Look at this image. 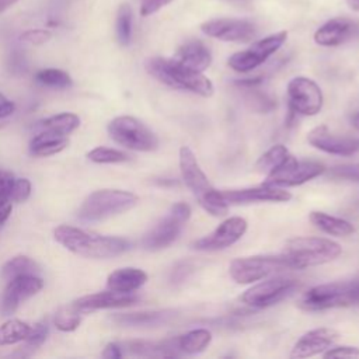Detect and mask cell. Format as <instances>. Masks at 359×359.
<instances>
[{"label":"cell","instance_id":"bcb514c9","mask_svg":"<svg viewBox=\"0 0 359 359\" xmlns=\"http://www.w3.org/2000/svg\"><path fill=\"white\" fill-rule=\"evenodd\" d=\"M171 1L172 0H143L142 6H140V15H143V17L151 15Z\"/></svg>","mask_w":359,"mask_h":359},{"label":"cell","instance_id":"ac0fdd59","mask_svg":"<svg viewBox=\"0 0 359 359\" xmlns=\"http://www.w3.org/2000/svg\"><path fill=\"white\" fill-rule=\"evenodd\" d=\"M307 142L313 147L335 156H353L359 151V137L337 136L331 133L325 125L310 130Z\"/></svg>","mask_w":359,"mask_h":359},{"label":"cell","instance_id":"7c38bea8","mask_svg":"<svg viewBox=\"0 0 359 359\" xmlns=\"http://www.w3.org/2000/svg\"><path fill=\"white\" fill-rule=\"evenodd\" d=\"M287 101L294 114L313 116L321 111L324 97L320 86L314 80L299 76L287 84Z\"/></svg>","mask_w":359,"mask_h":359},{"label":"cell","instance_id":"3957f363","mask_svg":"<svg viewBox=\"0 0 359 359\" xmlns=\"http://www.w3.org/2000/svg\"><path fill=\"white\" fill-rule=\"evenodd\" d=\"M180 171L182 181L208 213L213 216H223L227 213L229 205L223 199L220 191L213 188L194 151L188 146L180 149Z\"/></svg>","mask_w":359,"mask_h":359},{"label":"cell","instance_id":"ffe728a7","mask_svg":"<svg viewBox=\"0 0 359 359\" xmlns=\"http://www.w3.org/2000/svg\"><path fill=\"white\" fill-rule=\"evenodd\" d=\"M226 203H251V202H287L292 194L282 187H272L262 184L255 188H243L233 191H220Z\"/></svg>","mask_w":359,"mask_h":359},{"label":"cell","instance_id":"7a4b0ae2","mask_svg":"<svg viewBox=\"0 0 359 359\" xmlns=\"http://www.w3.org/2000/svg\"><path fill=\"white\" fill-rule=\"evenodd\" d=\"M144 67L150 76L171 88L189 91L205 98L213 95V83L203 73L181 65L174 57H150L146 60Z\"/></svg>","mask_w":359,"mask_h":359},{"label":"cell","instance_id":"8992f818","mask_svg":"<svg viewBox=\"0 0 359 359\" xmlns=\"http://www.w3.org/2000/svg\"><path fill=\"white\" fill-rule=\"evenodd\" d=\"M139 198L123 189H98L81 203L77 216L83 222H98L123 213L137 203Z\"/></svg>","mask_w":359,"mask_h":359},{"label":"cell","instance_id":"44dd1931","mask_svg":"<svg viewBox=\"0 0 359 359\" xmlns=\"http://www.w3.org/2000/svg\"><path fill=\"white\" fill-rule=\"evenodd\" d=\"M359 35V24L351 18L328 20L314 32V42L320 46H338Z\"/></svg>","mask_w":359,"mask_h":359},{"label":"cell","instance_id":"cb8c5ba5","mask_svg":"<svg viewBox=\"0 0 359 359\" xmlns=\"http://www.w3.org/2000/svg\"><path fill=\"white\" fill-rule=\"evenodd\" d=\"M174 59L195 72L203 73L212 63V53L203 42L188 41L178 48Z\"/></svg>","mask_w":359,"mask_h":359},{"label":"cell","instance_id":"52a82bcc","mask_svg":"<svg viewBox=\"0 0 359 359\" xmlns=\"http://www.w3.org/2000/svg\"><path fill=\"white\" fill-rule=\"evenodd\" d=\"M191 217V208L185 202L174 203L167 215L161 217L142 238V247L157 251L172 244Z\"/></svg>","mask_w":359,"mask_h":359},{"label":"cell","instance_id":"60d3db41","mask_svg":"<svg viewBox=\"0 0 359 359\" xmlns=\"http://www.w3.org/2000/svg\"><path fill=\"white\" fill-rule=\"evenodd\" d=\"M29 195H31V182L27 178H15L11 189L10 201L20 203L27 201Z\"/></svg>","mask_w":359,"mask_h":359},{"label":"cell","instance_id":"8d00e7d4","mask_svg":"<svg viewBox=\"0 0 359 359\" xmlns=\"http://www.w3.org/2000/svg\"><path fill=\"white\" fill-rule=\"evenodd\" d=\"M240 87L247 91L245 102L250 105L251 109L257 112H269L275 108V101L269 95L259 93L255 88L257 86H240Z\"/></svg>","mask_w":359,"mask_h":359},{"label":"cell","instance_id":"ab89813d","mask_svg":"<svg viewBox=\"0 0 359 359\" xmlns=\"http://www.w3.org/2000/svg\"><path fill=\"white\" fill-rule=\"evenodd\" d=\"M330 175L337 180L353 181L359 182V163H349V164H339L331 168Z\"/></svg>","mask_w":359,"mask_h":359},{"label":"cell","instance_id":"f6af8a7d","mask_svg":"<svg viewBox=\"0 0 359 359\" xmlns=\"http://www.w3.org/2000/svg\"><path fill=\"white\" fill-rule=\"evenodd\" d=\"M14 181L15 178L10 171L0 170V201H10Z\"/></svg>","mask_w":359,"mask_h":359},{"label":"cell","instance_id":"ba28073f","mask_svg":"<svg viewBox=\"0 0 359 359\" xmlns=\"http://www.w3.org/2000/svg\"><path fill=\"white\" fill-rule=\"evenodd\" d=\"M108 133L114 142L136 151H153L158 147L156 133L135 116L121 115L108 123Z\"/></svg>","mask_w":359,"mask_h":359},{"label":"cell","instance_id":"5b68a950","mask_svg":"<svg viewBox=\"0 0 359 359\" xmlns=\"http://www.w3.org/2000/svg\"><path fill=\"white\" fill-rule=\"evenodd\" d=\"M355 304H359V279L317 285L299 300V307L306 311H323Z\"/></svg>","mask_w":359,"mask_h":359},{"label":"cell","instance_id":"d6986e66","mask_svg":"<svg viewBox=\"0 0 359 359\" xmlns=\"http://www.w3.org/2000/svg\"><path fill=\"white\" fill-rule=\"evenodd\" d=\"M338 338L339 334L334 328L320 327L310 330L296 341V344L292 348L290 358L302 359L323 353L330 346H332Z\"/></svg>","mask_w":359,"mask_h":359},{"label":"cell","instance_id":"f907efd6","mask_svg":"<svg viewBox=\"0 0 359 359\" xmlns=\"http://www.w3.org/2000/svg\"><path fill=\"white\" fill-rule=\"evenodd\" d=\"M18 0H0V14L4 13L7 8H10L13 4H15Z\"/></svg>","mask_w":359,"mask_h":359},{"label":"cell","instance_id":"4fadbf2b","mask_svg":"<svg viewBox=\"0 0 359 359\" xmlns=\"http://www.w3.org/2000/svg\"><path fill=\"white\" fill-rule=\"evenodd\" d=\"M324 170L325 167L321 163L307 160L299 161L290 154L276 171L266 175L264 184L272 187H296L318 177Z\"/></svg>","mask_w":359,"mask_h":359},{"label":"cell","instance_id":"e0dca14e","mask_svg":"<svg viewBox=\"0 0 359 359\" xmlns=\"http://www.w3.org/2000/svg\"><path fill=\"white\" fill-rule=\"evenodd\" d=\"M140 300L135 292L125 293V292H116V290H104V292H97L91 294L81 296L76 299L70 306L81 313H91L95 310H102V309H118V307H128L132 304H136Z\"/></svg>","mask_w":359,"mask_h":359},{"label":"cell","instance_id":"e575fe53","mask_svg":"<svg viewBox=\"0 0 359 359\" xmlns=\"http://www.w3.org/2000/svg\"><path fill=\"white\" fill-rule=\"evenodd\" d=\"M116 39L122 46L130 43L132 39V8L123 3L116 13Z\"/></svg>","mask_w":359,"mask_h":359},{"label":"cell","instance_id":"816d5d0a","mask_svg":"<svg viewBox=\"0 0 359 359\" xmlns=\"http://www.w3.org/2000/svg\"><path fill=\"white\" fill-rule=\"evenodd\" d=\"M346 3L353 11H359V0H346Z\"/></svg>","mask_w":359,"mask_h":359},{"label":"cell","instance_id":"f546056e","mask_svg":"<svg viewBox=\"0 0 359 359\" xmlns=\"http://www.w3.org/2000/svg\"><path fill=\"white\" fill-rule=\"evenodd\" d=\"M39 272V265L28 255H15L6 261L1 266V278L6 280L20 275H38Z\"/></svg>","mask_w":359,"mask_h":359},{"label":"cell","instance_id":"f5cc1de1","mask_svg":"<svg viewBox=\"0 0 359 359\" xmlns=\"http://www.w3.org/2000/svg\"><path fill=\"white\" fill-rule=\"evenodd\" d=\"M351 122H352V126H353V128H356V129L359 130V112H356L355 115H352Z\"/></svg>","mask_w":359,"mask_h":359},{"label":"cell","instance_id":"603a6c76","mask_svg":"<svg viewBox=\"0 0 359 359\" xmlns=\"http://www.w3.org/2000/svg\"><path fill=\"white\" fill-rule=\"evenodd\" d=\"M177 317V311L171 309L147 310L136 313H116L109 320L121 327H160Z\"/></svg>","mask_w":359,"mask_h":359},{"label":"cell","instance_id":"7bdbcfd3","mask_svg":"<svg viewBox=\"0 0 359 359\" xmlns=\"http://www.w3.org/2000/svg\"><path fill=\"white\" fill-rule=\"evenodd\" d=\"M324 358H359V348L351 345H338L330 346L323 352Z\"/></svg>","mask_w":359,"mask_h":359},{"label":"cell","instance_id":"74e56055","mask_svg":"<svg viewBox=\"0 0 359 359\" xmlns=\"http://www.w3.org/2000/svg\"><path fill=\"white\" fill-rule=\"evenodd\" d=\"M81 323V316L72 306L60 309L55 316V325L63 332H70L79 328Z\"/></svg>","mask_w":359,"mask_h":359},{"label":"cell","instance_id":"d590c367","mask_svg":"<svg viewBox=\"0 0 359 359\" xmlns=\"http://www.w3.org/2000/svg\"><path fill=\"white\" fill-rule=\"evenodd\" d=\"M87 157L98 164H118V163H125L129 161L130 157L122 150L112 149V147H104L98 146L87 153Z\"/></svg>","mask_w":359,"mask_h":359},{"label":"cell","instance_id":"4dcf8cb0","mask_svg":"<svg viewBox=\"0 0 359 359\" xmlns=\"http://www.w3.org/2000/svg\"><path fill=\"white\" fill-rule=\"evenodd\" d=\"M290 153L283 144H273L271 149H268L257 161L255 168L258 172L269 175L273 171H276L287 158Z\"/></svg>","mask_w":359,"mask_h":359},{"label":"cell","instance_id":"83f0119b","mask_svg":"<svg viewBox=\"0 0 359 359\" xmlns=\"http://www.w3.org/2000/svg\"><path fill=\"white\" fill-rule=\"evenodd\" d=\"M212 342V334L206 328H195L182 335H177L181 355H196L203 352Z\"/></svg>","mask_w":359,"mask_h":359},{"label":"cell","instance_id":"4316f807","mask_svg":"<svg viewBox=\"0 0 359 359\" xmlns=\"http://www.w3.org/2000/svg\"><path fill=\"white\" fill-rule=\"evenodd\" d=\"M310 222L320 229L321 231L331 234V236H349L355 231L353 224L342 217H337L332 215H328L325 212H320V210H313L309 215Z\"/></svg>","mask_w":359,"mask_h":359},{"label":"cell","instance_id":"9c48e42d","mask_svg":"<svg viewBox=\"0 0 359 359\" xmlns=\"http://www.w3.org/2000/svg\"><path fill=\"white\" fill-rule=\"evenodd\" d=\"M292 269L283 254L279 255H251L236 258L229 266L230 276L237 283H252L269 275Z\"/></svg>","mask_w":359,"mask_h":359},{"label":"cell","instance_id":"7402d4cb","mask_svg":"<svg viewBox=\"0 0 359 359\" xmlns=\"http://www.w3.org/2000/svg\"><path fill=\"white\" fill-rule=\"evenodd\" d=\"M123 355L140 356V358H172L181 356L177 337L161 339V341H150V339H129L121 344Z\"/></svg>","mask_w":359,"mask_h":359},{"label":"cell","instance_id":"277c9868","mask_svg":"<svg viewBox=\"0 0 359 359\" xmlns=\"http://www.w3.org/2000/svg\"><path fill=\"white\" fill-rule=\"evenodd\" d=\"M342 252L338 243L324 237H294L286 241L282 254L292 269H303L327 264Z\"/></svg>","mask_w":359,"mask_h":359},{"label":"cell","instance_id":"d4e9b609","mask_svg":"<svg viewBox=\"0 0 359 359\" xmlns=\"http://www.w3.org/2000/svg\"><path fill=\"white\" fill-rule=\"evenodd\" d=\"M147 282V273L139 268H119L107 278V287L116 292L130 293L142 287Z\"/></svg>","mask_w":359,"mask_h":359},{"label":"cell","instance_id":"9a60e30c","mask_svg":"<svg viewBox=\"0 0 359 359\" xmlns=\"http://www.w3.org/2000/svg\"><path fill=\"white\" fill-rule=\"evenodd\" d=\"M205 35L224 42H250L257 36V25L241 18H215L202 22Z\"/></svg>","mask_w":359,"mask_h":359},{"label":"cell","instance_id":"ee69618b","mask_svg":"<svg viewBox=\"0 0 359 359\" xmlns=\"http://www.w3.org/2000/svg\"><path fill=\"white\" fill-rule=\"evenodd\" d=\"M52 34L48 29L43 28H35V29H28L21 34V41L31 43V45H42L50 39Z\"/></svg>","mask_w":359,"mask_h":359},{"label":"cell","instance_id":"7dc6e473","mask_svg":"<svg viewBox=\"0 0 359 359\" xmlns=\"http://www.w3.org/2000/svg\"><path fill=\"white\" fill-rule=\"evenodd\" d=\"M122 356H123V351H122L121 344H118V342H109L104 348L102 358H105V359H119Z\"/></svg>","mask_w":359,"mask_h":359},{"label":"cell","instance_id":"484cf974","mask_svg":"<svg viewBox=\"0 0 359 359\" xmlns=\"http://www.w3.org/2000/svg\"><path fill=\"white\" fill-rule=\"evenodd\" d=\"M69 144L67 136L57 135L49 130H38L29 142V151L38 157H48L62 151Z\"/></svg>","mask_w":359,"mask_h":359},{"label":"cell","instance_id":"f1b7e54d","mask_svg":"<svg viewBox=\"0 0 359 359\" xmlns=\"http://www.w3.org/2000/svg\"><path fill=\"white\" fill-rule=\"evenodd\" d=\"M79 126H80V118L76 114L62 112L36 122L34 128L36 130H49L57 135L67 136L73 130H76Z\"/></svg>","mask_w":359,"mask_h":359},{"label":"cell","instance_id":"2e32d148","mask_svg":"<svg viewBox=\"0 0 359 359\" xmlns=\"http://www.w3.org/2000/svg\"><path fill=\"white\" fill-rule=\"evenodd\" d=\"M43 287V280L38 275H20L7 280L1 299V313L11 316L22 302L36 294Z\"/></svg>","mask_w":359,"mask_h":359},{"label":"cell","instance_id":"5bb4252c","mask_svg":"<svg viewBox=\"0 0 359 359\" xmlns=\"http://www.w3.org/2000/svg\"><path fill=\"white\" fill-rule=\"evenodd\" d=\"M248 223L244 217L233 216L222 222L212 233L192 243V248L198 251L224 250L237 243L247 231Z\"/></svg>","mask_w":359,"mask_h":359},{"label":"cell","instance_id":"d6a6232c","mask_svg":"<svg viewBox=\"0 0 359 359\" xmlns=\"http://www.w3.org/2000/svg\"><path fill=\"white\" fill-rule=\"evenodd\" d=\"M48 334H49V327H48L46 320L36 321L34 325H31V331H29L28 337L22 341L24 345L14 355H21V356L32 355L34 351L38 349L46 341Z\"/></svg>","mask_w":359,"mask_h":359},{"label":"cell","instance_id":"f35d334b","mask_svg":"<svg viewBox=\"0 0 359 359\" xmlns=\"http://www.w3.org/2000/svg\"><path fill=\"white\" fill-rule=\"evenodd\" d=\"M7 70L13 76H21L28 70L27 56L21 49H13L7 57Z\"/></svg>","mask_w":359,"mask_h":359},{"label":"cell","instance_id":"836d02e7","mask_svg":"<svg viewBox=\"0 0 359 359\" xmlns=\"http://www.w3.org/2000/svg\"><path fill=\"white\" fill-rule=\"evenodd\" d=\"M35 81L49 88H67L73 84L69 73L60 69H42L35 73Z\"/></svg>","mask_w":359,"mask_h":359},{"label":"cell","instance_id":"8fae6325","mask_svg":"<svg viewBox=\"0 0 359 359\" xmlns=\"http://www.w3.org/2000/svg\"><path fill=\"white\" fill-rule=\"evenodd\" d=\"M297 286L299 283L296 279L276 276L247 289L241 296V302L255 309H265L290 296Z\"/></svg>","mask_w":359,"mask_h":359},{"label":"cell","instance_id":"6da1fadb","mask_svg":"<svg viewBox=\"0 0 359 359\" xmlns=\"http://www.w3.org/2000/svg\"><path fill=\"white\" fill-rule=\"evenodd\" d=\"M53 236L66 250L84 258H112L130 250V241L126 238L102 236L69 224L57 226Z\"/></svg>","mask_w":359,"mask_h":359},{"label":"cell","instance_id":"b9f144b4","mask_svg":"<svg viewBox=\"0 0 359 359\" xmlns=\"http://www.w3.org/2000/svg\"><path fill=\"white\" fill-rule=\"evenodd\" d=\"M194 265L188 261H180L170 273V282L172 285H180L188 279V276L192 273Z\"/></svg>","mask_w":359,"mask_h":359},{"label":"cell","instance_id":"c3c4849f","mask_svg":"<svg viewBox=\"0 0 359 359\" xmlns=\"http://www.w3.org/2000/svg\"><path fill=\"white\" fill-rule=\"evenodd\" d=\"M15 111V104L0 93V119L10 116Z\"/></svg>","mask_w":359,"mask_h":359},{"label":"cell","instance_id":"30bf717a","mask_svg":"<svg viewBox=\"0 0 359 359\" xmlns=\"http://www.w3.org/2000/svg\"><path fill=\"white\" fill-rule=\"evenodd\" d=\"M287 39L286 31H279L272 35H268L259 41H255L251 46L241 52L233 53L227 63L229 66L238 72V73H247L254 70L255 67L265 63Z\"/></svg>","mask_w":359,"mask_h":359},{"label":"cell","instance_id":"681fc988","mask_svg":"<svg viewBox=\"0 0 359 359\" xmlns=\"http://www.w3.org/2000/svg\"><path fill=\"white\" fill-rule=\"evenodd\" d=\"M13 210V202L11 201H0V229L7 222Z\"/></svg>","mask_w":359,"mask_h":359},{"label":"cell","instance_id":"1f68e13d","mask_svg":"<svg viewBox=\"0 0 359 359\" xmlns=\"http://www.w3.org/2000/svg\"><path fill=\"white\" fill-rule=\"evenodd\" d=\"M31 331V325L18 318H11L0 325V345H14L22 342Z\"/></svg>","mask_w":359,"mask_h":359}]
</instances>
